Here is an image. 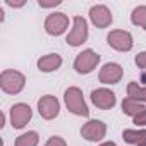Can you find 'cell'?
<instances>
[{
	"label": "cell",
	"instance_id": "cell-14",
	"mask_svg": "<svg viewBox=\"0 0 146 146\" xmlns=\"http://www.w3.org/2000/svg\"><path fill=\"white\" fill-rule=\"evenodd\" d=\"M122 137L125 143L129 144H141L146 141V129H141V131H134V129H125L122 132Z\"/></svg>",
	"mask_w": 146,
	"mask_h": 146
},
{
	"label": "cell",
	"instance_id": "cell-11",
	"mask_svg": "<svg viewBox=\"0 0 146 146\" xmlns=\"http://www.w3.org/2000/svg\"><path fill=\"white\" fill-rule=\"evenodd\" d=\"M91 100L93 103L102 108V110H108V108H113L115 103H117V98H115V93L107 90V88H98V90H93L91 91Z\"/></svg>",
	"mask_w": 146,
	"mask_h": 146
},
{
	"label": "cell",
	"instance_id": "cell-24",
	"mask_svg": "<svg viewBox=\"0 0 146 146\" xmlns=\"http://www.w3.org/2000/svg\"><path fill=\"white\" fill-rule=\"evenodd\" d=\"M100 146H117L113 141H108V143H103V144H100Z\"/></svg>",
	"mask_w": 146,
	"mask_h": 146
},
{
	"label": "cell",
	"instance_id": "cell-4",
	"mask_svg": "<svg viewBox=\"0 0 146 146\" xmlns=\"http://www.w3.org/2000/svg\"><path fill=\"white\" fill-rule=\"evenodd\" d=\"M100 62V55L93 50H83L76 60H74V69L78 74H90V72L98 65Z\"/></svg>",
	"mask_w": 146,
	"mask_h": 146
},
{
	"label": "cell",
	"instance_id": "cell-22",
	"mask_svg": "<svg viewBox=\"0 0 146 146\" xmlns=\"http://www.w3.org/2000/svg\"><path fill=\"white\" fill-rule=\"evenodd\" d=\"M38 4H40V7H55L60 4V0H53V2H43V0H40Z\"/></svg>",
	"mask_w": 146,
	"mask_h": 146
},
{
	"label": "cell",
	"instance_id": "cell-8",
	"mask_svg": "<svg viewBox=\"0 0 146 146\" xmlns=\"http://www.w3.org/2000/svg\"><path fill=\"white\" fill-rule=\"evenodd\" d=\"M38 112L45 120H52L58 115L60 112V103L55 96L52 95H45L38 100Z\"/></svg>",
	"mask_w": 146,
	"mask_h": 146
},
{
	"label": "cell",
	"instance_id": "cell-3",
	"mask_svg": "<svg viewBox=\"0 0 146 146\" xmlns=\"http://www.w3.org/2000/svg\"><path fill=\"white\" fill-rule=\"evenodd\" d=\"M88 40V23L84 17L76 16L72 19V29L67 35V45L70 46H81L84 41Z\"/></svg>",
	"mask_w": 146,
	"mask_h": 146
},
{
	"label": "cell",
	"instance_id": "cell-21",
	"mask_svg": "<svg viewBox=\"0 0 146 146\" xmlns=\"http://www.w3.org/2000/svg\"><path fill=\"white\" fill-rule=\"evenodd\" d=\"M134 124H137V125H146V108L141 110V112L134 117Z\"/></svg>",
	"mask_w": 146,
	"mask_h": 146
},
{
	"label": "cell",
	"instance_id": "cell-5",
	"mask_svg": "<svg viewBox=\"0 0 146 146\" xmlns=\"http://www.w3.org/2000/svg\"><path fill=\"white\" fill-rule=\"evenodd\" d=\"M107 43L113 50H117V52H129L132 48V45H134L131 33L124 31V29H113V31H110L108 36H107Z\"/></svg>",
	"mask_w": 146,
	"mask_h": 146
},
{
	"label": "cell",
	"instance_id": "cell-9",
	"mask_svg": "<svg viewBox=\"0 0 146 146\" xmlns=\"http://www.w3.org/2000/svg\"><path fill=\"white\" fill-rule=\"evenodd\" d=\"M107 134V125L102 120H90L81 127V136L86 141H102Z\"/></svg>",
	"mask_w": 146,
	"mask_h": 146
},
{
	"label": "cell",
	"instance_id": "cell-16",
	"mask_svg": "<svg viewBox=\"0 0 146 146\" xmlns=\"http://www.w3.org/2000/svg\"><path fill=\"white\" fill-rule=\"evenodd\" d=\"M127 96L143 103V102H146V88H143V86H139L137 83L132 81V83L127 84Z\"/></svg>",
	"mask_w": 146,
	"mask_h": 146
},
{
	"label": "cell",
	"instance_id": "cell-18",
	"mask_svg": "<svg viewBox=\"0 0 146 146\" xmlns=\"http://www.w3.org/2000/svg\"><path fill=\"white\" fill-rule=\"evenodd\" d=\"M131 21H132V24H136V26L146 29V5L136 7V9L132 11V14H131Z\"/></svg>",
	"mask_w": 146,
	"mask_h": 146
},
{
	"label": "cell",
	"instance_id": "cell-12",
	"mask_svg": "<svg viewBox=\"0 0 146 146\" xmlns=\"http://www.w3.org/2000/svg\"><path fill=\"white\" fill-rule=\"evenodd\" d=\"M90 19H91V23H93L96 28H100V29L108 28V26L112 24V21H113L110 9L105 7V5H93V7L90 9Z\"/></svg>",
	"mask_w": 146,
	"mask_h": 146
},
{
	"label": "cell",
	"instance_id": "cell-25",
	"mask_svg": "<svg viewBox=\"0 0 146 146\" xmlns=\"http://www.w3.org/2000/svg\"><path fill=\"white\" fill-rule=\"evenodd\" d=\"M137 146H146V141H144V143H141V144H137Z\"/></svg>",
	"mask_w": 146,
	"mask_h": 146
},
{
	"label": "cell",
	"instance_id": "cell-6",
	"mask_svg": "<svg viewBox=\"0 0 146 146\" xmlns=\"http://www.w3.org/2000/svg\"><path fill=\"white\" fill-rule=\"evenodd\" d=\"M69 28V17L64 12H53L45 19V31L52 36H60Z\"/></svg>",
	"mask_w": 146,
	"mask_h": 146
},
{
	"label": "cell",
	"instance_id": "cell-15",
	"mask_svg": "<svg viewBox=\"0 0 146 146\" xmlns=\"http://www.w3.org/2000/svg\"><path fill=\"white\" fill-rule=\"evenodd\" d=\"M141 110H144L143 103H139V102H136V100H132V98H129V96L122 102V112H124L125 115H129V117H136Z\"/></svg>",
	"mask_w": 146,
	"mask_h": 146
},
{
	"label": "cell",
	"instance_id": "cell-2",
	"mask_svg": "<svg viewBox=\"0 0 146 146\" xmlns=\"http://www.w3.org/2000/svg\"><path fill=\"white\" fill-rule=\"evenodd\" d=\"M26 84V78L21 74L19 70L14 69H7L0 74V88L7 95H17L24 90Z\"/></svg>",
	"mask_w": 146,
	"mask_h": 146
},
{
	"label": "cell",
	"instance_id": "cell-20",
	"mask_svg": "<svg viewBox=\"0 0 146 146\" xmlns=\"http://www.w3.org/2000/svg\"><path fill=\"white\" fill-rule=\"evenodd\" d=\"M136 65L139 69H144L146 70V52H141L136 55Z\"/></svg>",
	"mask_w": 146,
	"mask_h": 146
},
{
	"label": "cell",
	"instance_id": "cell-1",
	"mask_svg": "<svg viewBox=\"0 0 146 146\" xmlns=\"http://www.w3.org/2000/svg\"><path fill=\"white\" fill-rule=\"evenodd\" d=\"M64 100H65V105L69 108L70 113L74 115H79V117H88L90 115V108L83 98V91L76 86H70L65 90V95H64Z\"/></svg>",
	"mask_w": 146,
	"mask_h": 146
},
{
	"label": "cell",
	"instance_id": "cell-19",
	"mask_svg": "<svg viewBox=\"0 0 146 146\" xmlns=\"http://www.w3.org/2000/svg\"><path fill=\"white\" fill-rule=\"evenodd\" d=\"M45 146H67V144H65V141H64L60 136H52V137L45 143Z\"/></svg>",
	"mask_w": 146,
	"mask_h": 146
},
{
	"label": "cell",
	"instance_id": "cell-10",
	"mask_svg": "<svg viewBox=\"0 0 146 146\" xmlns=\"http://www.w3.org/2000/svg\"><path fill=\"white\" fill-rule=\"evenodd\" d=\"M122 74H124V69L119 64L108 62L100 69L98 78H100V83H103V84H117L122 79Z\"/></svg>",
	"mask_w": 146,
	"mask_h": 146
},
{
	"label": "cell",
	"instance_id": "cell-13",
	"mask_svg": "<svg viewBox=\"0 0 146 146\" xmlns=\"http://www.w3.org/2000/svg\"><path fill=\"white\" fill-rule=\"evenodd\" d=\"M62 65V57L57 55V53H50V55H45L38 60V69L41 72H53L57 70L58 67Z\"/></svg>",
	"mask_w": 146,
	"mask_h": 146
},
{
	"label": "cell",
	"instance_id": "cell-17",
	"mask_svg": "<svg viewBox=\"0 0 146 146\" xmlns=\"http://www.w3.org/2000/svg\"><path fill=\"white\" fill-rule=\"evenodd\" d=\"M38 141H40L38 132H35V131H28V132L21 134V136L16 139L14 146H38Z\"/></svg>",
	"mask_w": 146,
	"mask_h": 146
},
{
	"label": "cell",
	"instance_id": "cell-23",
	"mask_svg": "<svg viewBox=\"0 0 146 146\" xmlns=\"http://www.w3.org/2000/svg\"><path fill=\"white\" fill-rule=\"evenodd\" d=\"M5 4L11 5V7H23V5H24V2H12V0H7Z\"/></svg>",
	"mask_w": 146,
	"mask_h": 146
},
{
	"label": "cell",
	"instance_id": "cell-7",
	"mask_svg": "<svg viewBox=\"0 0 146 146\" xmlns=\"http://www.w3.org/2000/svg\"><path fill=\"white\" fill-rule=\"evenodd\" d=\"M33 117V110L26 103H16L11 108V124L14 129H23Z\"/></svg>",
	"mask_w": 146,
	"mask_h": 146
}]
</instances>
